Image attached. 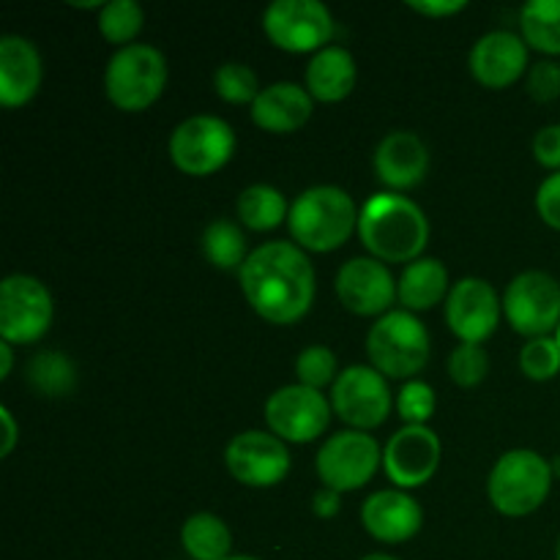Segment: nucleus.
Listing matches in <instances>:
<instances>
[{
	"label": "nucleus",
	"instance_id": "obj_10",
	"mask_svg": "<svg viewBox=\"0 0 560 560\" xmlns=\"http://www.w3.org/2000/svg\"><path fill=\"white\" fill-rule=\"evenodd\" d=\"M503 315L523 337H552L560 328V282L545 271H525L503 293Z\"/></svg>",
	"mask_w": 560,
	"mask_h": 560
},
{
	"label": "nucleus",
	"instance_id": "obj_34",
	"mask_svg": "<svg viewBox=\"0 0 560 560\" xmlns=\"http://www.w3.org/2000/svg\"><path fill=\"white\" fill-rule=\"evenodd\" d=\"M490 372V359H487L481 345H459L448 355V377L457 383L459 388H474Z\"/></svg>",
	"mask_w": 560,
	"mask_h": 560
},
{
	"label": "nucleus",
	"instance_id": "obj_44",
	"mask_svg": "<svg viewBox=\"0 0 560 560\" xmlns=\"http://www.w3.org/2000/svg\"><path fill=\"white\" fill-rule=\"evenodd\" d=\"M552 474H556V476H560V457H556V459H552Z\"/></svg>",
	"mask_w": 560,
	"mask_h": 560
},
{
	"label": "nucleus",
	"instance_id": "obj_27",
	"mask_svg": "<svg viewBox=\"0 0 560 560\" xmlns=\"http://www.w3.org/2000/svg\"><path fill=\"white\" fill-rule=\"evenodd\" d=\"M27 383L42 397H69L77 386V366L69 355L58 350H44L27 361Z\"/></svg>",
	"mask_w": 560,
	"mask_h": 560
},
{
	"label": "nucleus",
	"instance_id": "obj_29",
	"mask_svg": "<svg viewBox=\"0 0 560 560\" xmlns=\"http://www.w3.org/2000/svg\"><path fill=\"white\" fill-rule=\"evenodd\" d=\"M202 255L213 268L222 271H233V268H244L246 262V238L241 228L230 219H217L202 233Z\"/></svg>",
	"mask_w": 560,
	"mask_h": 560
},
{
	"label": "nucleus",
	"instance_id": "obj_25",
	"mask_svg": "<svg viewBox=\"0 0 560 560\" xmlns=\"http://www.w3.org/2000/svg\"><path fill=\"white\" fill-rule=\"evenodd\" d=\"M180 545L191 560H228L233 550V534L222 517L197 512L180 528Z\"/></svg>",
	"mask_w": 560,
	"mask_h": 560
},
{
	"label": "nucleus",
	"instance_id": "obj_39",
	"mask_svg": "<svg viewBox=\"0 0 560 560\" xmlns=\"http://www.w3.org/2000/svg\"><path fill=\"white\" fill-rule=\"evenodd\" d=\"M408 9L421 16L441 20V16L459 14V11L468 9V3H465V0H408Z\"/></svg>",
	"mask_w": 560,
	"mask_h": 560
},
{
	"label": "nucleus",
	"instance_id": "obj_8",
	"mask_svg": "<svg viewBox=\"0 0 560 560\" xmlns=\"http://www.w3.org/2000/svg\"><path fill=\"white\" fill-rule=\"evenodd\" d=\"M52 295L47 284L27 273H11L0 284V339L33 345L52 326Z\"/></svg>",
	"mask_w": 560,
	"mask_h": 560
},
{
	"label": "nucleus",
	"instance_id": "obj_24",
	"mask_svg": "<svg viewBox=\"0 0 560 560\" xmlns=\"http://www.w3.org/2000/svg\"><path fill=\"white\" fill-rule=\"evenodd\" d=\"M448 271L435 257H419L397 279V301L408 312H427L448 299Z\"/></svg>",
	"mask_w": 560,
	"mask_h": 560
},
{
	"label": "nucleus",
	"instance_id": "obj_23",
	"mask_svg": "<svg viewBox=\"0 0 560 560\" xmlns=\"http://www.w3.org/2000/svg\"><path fill=\"white\" fill-rule=\"evenodd\" d=\"M355 88V58L345 47H326L306 66V91L317 102H342Z\"/></svg>",
	"mask_w": 560,
	"mask_h": 560
},
{
	"label": "nucleus",
	"instance_id": "obj_11",
	"mask_svg": "<svg viewBox=\"0 0 560 560\" xmlns=\"http://www.w3.org/2000/svg\"><path fill=\"white\" fill-rule=\"evenodd\" d=\"M392 405L394 397L388 377L381 375L375 366H348L339 372L337 383L331 386L334 413L359 432L381 427L392 413Z\"/></svg>",
	"mask_w": 560,
	"mask_h": 560
},
{
	"label": "nucleus",
	"instance_id": "obj_47",
	"mask_svg": "<svg viewBox=\"0 0 560 560\" xmlns=\"http://www.w3.org/2000/svg\"><path fill=\"white\" fill-rule=\"evenodd\" d=\"M556 339H558V345H560V328L556 331Z\"/></svg>",
	"mask_w": 560,
	"mask_h": 560
},
{
	"label": "nucleus",
	"instance_id": "obj_40",
	"mask_svg": "<svg viewBox=\"0 0 560 560\" xmlns=\"http://www.w3.org/2000/svg\"><path fill=\"white\" fill-rule=\"evenodd\" d=\"M339 509H342V492L331 490V487H320L315 492V498H312V512L320 520L337 517Z\"/></svg>",
	"mask_w": 560,
	"mask_h": 560
},
{
	"label": "nucleus",
	"instance_id": "obj_1",
	"mask_svg": "<svg viewBox=\"0 0 560 560\" xmlns=\"http://www.w3.org/2000/svg\"><path fill=\"white\" fill-rule=\"evenodd\" d=\"M238 273L246 301L262 320L290 326L312 310L317 279L299 244L271 241L257 246Z\"/></svg>",
	"mask_w": 560,
	"mask_h": 560
},
{
	"label": "nucleus",
	"instance_id": "obj_33",
	"mask_svg": "<svg viewBox=\"0 0 560 560\" xmlns=\"http://www.w3.org/2000/svg\"><path fill=\"white\" fill-rule=\"evenodd\" d=\"M520 370L536 383L552 381L560 372V345L556 337L528 339L520 350Z\"/></svg>",
	"mask_w": 560,
	"mask_h": 560
},
{
	"label": "nucleus",
	"instance_id": "obj_31",
	"mask_svg": "<svg viewBox=\"0 0 560 560\" xmlns=\"http://www.w3.org/2000/svg\"><path fill=\"white\" fill-rule=\"evenodd\" d=\"M295 377H299L301 386H310L315 392L334 386L339 377L334 350L326 345H310V348L301 350L299 359H295Z\"/></svg>",
	"mask_w": 560,
	"mask_h": 560
},
{
	"label": "nucleus",
	"instance_id": "obj_21",
	"mask_svg": "<svg viewBox=\"0 0 560 560\" xmlns=\"http://www.w3.org/2000/svg\"><path fill=\"white\" fill-rule=\"evenodd\" d=\"M427 170H430V151L413 131H392L375 148V173L388 189H413L424 180Z\"/></svg>",
	"mask_w": 560,
	"mask_h": 560
},
{
	"label": "nucleus",
	"instance_id": "obj_15",
	"mask_svg": "<svg viewBox=\"0 0 560 560\" xmlns=\"http://www.w3.org/2000/svg\"><path fill=\"white\" fill-rule=\"evenodd\" d=\"M503 301L487 279L465 277L446 299V323L463 345H481L501 326Z\"/></svg>",
	"mask_w": 560,
	"mask_h": 560
},
{
	"label": "nucleus",
	"instance_id": "obj_5",
	"mask_svg": "<svg viewBox=\"0 0 560 560\" xmlns=\"http://www.w3.org/2000/svg\"><path fill=\"white\" fill-rule=\"evenodd\" d=\"M366 355L381 375L416 381L430 361V334L413 312L392 310L366 334Z\"/></svg>",
	"mask_w": 560,
	"mask_h": 560
},
{
	"label": "nucleus",
	"instance_id": "obj_6",
	"mask_svg": "<svg viewBox=\"0 0 560 560\" xmlns=\"http://www.w3.org/2000/svg\"><path fill=\"white\" fill-rule=\"evenodd\" d=\"M167 85V58L151 44L120 47L104 69V93L120 113H142Z\"/></svg>",
	"mask_w": 560,
	"mask_h": 560
},
{
	"label": "nucleus",
	"instance_id": "obj_16",
	"mask_svg": "<svg viewBox=\"0 0 560 560\" xmlns=\"http://www.w3.org/2000/svg\"><path fill=\"white\" fill-rule=\"evenodd\" d=\"M441 438L427 424H405L383 448V468L399 490L424 487L441 468Z\"/></svg>",
	"mask_w": 560,
	"mask_h": 560
},
{
	"label": "nucleus",
	"instance_id": "obj_43",
	"mask_svg": "<svg viewBox=\"0 0 560 560\" xmlns=\"http://www.w3.org/2000/svg\"><path fill=\"white\" fill-rule=\"evenodd\" d=\"M361 560H399V558L386 556V552H372V556H366V558H361Z\"/></svg>",
	"mask_w": 560,
	"mask_h": 560
},
{
	"label": "nucleus",
	"instance_id": "obj_45",
	"mask_svg": "<svg viewBox=\"0 0 560 560\" xmlns=\"http://www.w3.org/2000/svg\"><path fill=\"white\" fill-rule=\"evenodd\" d=\"M228 560H260V558H255V556H230Z\"/></svg>",
	"mask_w": 560,
	"mask_h": 560
},
{
	"label": "nucleus",
	"instance_id": "obj_4",
	"mask_svg": "<svg viewBox=\"0 0 560 560\" xmlns=\"http://www.w3.org/2000/svg\"><path fill=\"white\" fill-rule=\"evenodd\" d=\"M552 463L530 448H512L490 470L487 495L503 517H528L550 498Z\"/></svg>",
	"mask_w": 560,
	"mask_h": 560
},
{
	"label": "nucleus",
	"instance_id": "obj_41",
	"mask_svg": "<svg viewBox=\"0 0 560 560\" xmlns=\"http://www.w3.org/2000/svg\"><path fill=\"white\" fill-rule=\"evenodd\" d=\"M0 421H3V443H0V457H9L14 452L16 441H20V430H16L14 413L9 408H0Z\"/></svg>",
	"mask_w": 560,
	"mask_h": 560
},
{
	"label": "nucleus",
	"instance_id": "obj_28",
	"mask_svg": "<svg viewBox=\"0 0 560 560\" xmlns=\"http://www.w3.org/2000/svg\"><path fill=\"white\" fill-rule=\"evenodd\" d=\"M520 31L528 47L560 55V0H530L520 11Z\"/></svg>",
	"mask_w": 560,
	"mask_h": 560
},
{
	"label": "nucleus",
	"instance_id": "obj_30",
	"mask_svg": "<svg viewBox=\"0 0 560 560\" xmlns=\"http://www.w3.org/2000/svg\"><path fill=\"white\" fill-rule=\"evenodd\" d=\"M142 22L145 11L137 0H109L98 9V31L109 44L129 47V42H135L137 33L142 31Z\"/></svg>",
	"mask_w": 560,
	"mask_h": 560
},
{
	"label": "nucleus",
	"instance_id": "obj_14",
	"mask_svg": "<svg viewBox=\"0 0 560 560\" xmlns=\"http://www.w3.org/2000/svg\"><path fill=\"white\" fill-rule=\"evenodd\" d=\"M224 463L235 481L255 490L277 487L290 474V452L284 441L262 430L238 432L224 448Z\"/></svg>",
	"mask_w": 560,
	"mask_h": 560
},
{
	"label": "nucleus",
	"instance_id": "obj_22",
	"mask_svg": "<svg viewBox=\"0 0 560 560\" xmlns=\"http://www.w3.org/2000/svg\"><path fill=\"white\" fill-rule=\"evenodd\" d=\"M315 98L299 82H273L252 104V120L271 135H293L312 118Z\"/></svg>",
	"mask_w": 560,
	"mask_h": 560
},
{
	"label": "nucleus",
	"instance_id": "obj_12",
	"mask_svg": "<svg viewBox=\"0 0 560 560\" xmlns=\"http://www.w3.org/2000/svg\"><path fill=\"white\" fill-rule=\"evenodd\" d=\"M381 465L383 452L377 441L359 430H348L328 438L315 459L323 487H331L337 492L361 490L366 481H372Z\"/></svg>",
	"mask_w": 560,
	"mask_h": 560
},
{
	"label": "nucleus",
	"instance_id": "obj_42",
	"mask_svg": "<svg viewBox=\"0 0 560 560\" xmlns=\"http://www.w3.org/2000/svg\"><path fill=\"white\" fill-rule=\"evenodd\" d=\"M11 370H14V345L0 339V381H9Z\"/></svg>",
	"mask_w": 560,
	"mask_h": 560
},
{
	"label": "nucleus",
	"instance_id": "obj_2",
	"mask_svg": "<svg viewBox=\"0 0 560 560\" xmlns=\"http://www.w3.org/2000/svg\"><path fill=\"white\" fill-rule=\"evenodd\" d=\"M361 244L381 262H413L430 241L427 213L410 197L381 191L364 202L359 217Z\"/></svg>",
	"mask_w": 560,
	"mask_h": 560
},
{
	"label": "nucleus",
	"instance_id": "obj_37",
	"mask_svg": "<svg viewBox=\"0 0 560 560\" xmlns=\"http://www.w3.org/2000/svg\"><path fill=\"white\" fill-rule=\"evenodd\" d=\"M536 211L550 224L552 230H560V173L547 175L536 191Z\"/></svg>",
	"mask_w": 560,
	"mask_h": 560
},
{
	"label": "nucleus",
	"instance_id": "obj_32",
	"mask_svg": "<svg viewBox=\"0 0 560 560\" xmlns=\"http://www.w3.org/2000/svg\"><path fill=\"white\" fill-rule=\"evenodd\" d=\"M213 91L230 104H255L262 88L246 63H224L213 74Z\"/></svg>",
	"mask_w": 560,
	"mask_h": 560
},
{
	"label": "nucleus",
	"instance_id": "obj_7",
	"mask_svg": "<svg viewBox=\"0 0 560 560\" xmlns=\"http://www.w3.org/2000/svg\"><path fill=\"white\" fill-rule=\"evenodd\" d=\"M235 153V131L217 115H191L170 135V159L175 167L195 178L222 170Z\"/></svg>",
	"mask_w": 560,
	"mask_h": 560
},
{
	"label": "nucleus",
	"instance_id": "obj_13",
	"mask_svg": "<svg viewBox=\"0 0 560 560\" xmlns=\"http://www.w3.org/2000/svg\"><path fill=\"white\" fill-rule=\"evenodd\" d=\"M331 405L320 392L310 386H282L268 397L266 424L268 432L284 443H312L328 430Z\"/></svg>",
	"mask_w": 560,
	"mask_h": 560
},
{
	"label": "nucleus",
	"instance_id": "obj_38",
	"mask_svg": "<svg viewBox=\"0 0 560 560\" xmlns=\"http://www.w3.org/2000/svg\"><path fill=\"white\" fill-rule=\"evenodd\" d=\"M534 156L541 167L560 173V124H550L536 131Z\"/></svg>",
	"mask_w": 560,
	"mask_h": 560
},
{
	"label": "nucleus",
	"instance_id": "obj_36",
	"mask_svg": "<svg viewBox=\"0 0 560 560\" xmlns=\"http://www.w3.org/2000/svg\"><path fill=\"white\" fill-rule=\"evenodd\" d=\"M528 93L541 104L560 98V63L558 60H539L536 66H530Z\"/></svg>",
	"mask_w": 560,
	"mask_h": 560
},
{
	"label": "nucleus",
	"instance_id": "obj_20",
	"mask_svg": "<svg viewBox=\"0 0 560 560\" xmlns=\"http://www.w3.org/2000/svg\"><path fill=\"white\" fill-rule=\"evenodd\" d=\"M44 80L42 55L25 36L5 33L0 38V102L16 109L31 102Z\"/></svg>",
	"mask_w": 560,
	"mask_h": 560
},
{
	"label": "nucleus",
	"instance_id": "obj_26",
	"mask_svg": "<svg viewBox=\"0 0 560 560\" xmlns=\"http://www.w3.org/2000/svg\"><path fill=\"white\" fill-rule=\"evenodd\" d=\"M235 211H238L241 222L249 230H257V233L279 228V224L288 222L290 217V206L288 200H284V195L268 184L246 186L238 195Z\"/></svg>",
	"mask_w": 560,
	"mask_h": 560
},
{
	"label": "nucleus",
	"instance_id": "obj_3",
	"mask_svg": "<svg viewBox=\"0 0 560 560\" xmlns=\"http://www.w3.org/2000/svg\"><path fill=\"white\" fill-rule=\"evenodd\" d=\"M361 211L339 186H312L290 206L288 228L295 244L306 252H334L359 230Z\"/></svg>",
	"mask_w": 560,
	"mask_h": 560
},
{
	"label": "nucleus",
	"instance_id": "obj_46",
	"mask_svg": "<svg viewBox=\"0 0 560 560\" xmlns=\"http://www.w3.org/2000/svg\"><path fill=\"white\" fill-rule=\"evenodd\" d=\"M556 558L560 560V539H558V550H556Z\"/></svg>",
	"mask_w": 560,
	"mask_h": 560
},
{
	"label": "nucleus",
	"instance_id": "obj_19",
	"mask_svg": "<svg viewBox=\"0 0 560 560\" xmlns=\"http://www.w3.org/2000/svg\"><path fill=\"white\" fill-rule=\"evenodd\" d=\"M361 523L372 539L383 545H402L419 534L424 512L408 492L377 490L361 506Z\"/></svg>",
	"mask_w": 560,
	"mask_h": 560
},
{
	"label": "nucleus",
	"instance_id": "obj_18",
	"mask_svg": "<svg viewBox=\"0 0 560 560\" xmlns=\"http://www.w3.org/2000/svg\"><path fill=\"white\" fill-rule=\"evenodd\" d=\"M470 74L485 88L501 91L514 85L528 66V44L512 31H490L470 49Z\"/></svg>",
	"mask_w": 560,
	"mask_h": 560
},
{
	"label": "nucleus",
	"instance_id": "obj_17",
	"mask_svg": "<svg viewBox=\"0 0 560 560\" xmlns=\"http://www.w3.org/2000/svg\"><path fill=\"white\" fill-rule=\"evenodd\" d=\"M337 295L342 306L361 317H383L397 299V282L386 262L375 257H353L337 273Z\"/></svg>",
	"mask_w": 560,
	"mask_h": 560
},
{
	"label": "nucleus",
	"instance_id": "obj_35",
	"mask_svg": "<svg viewBox=\"0 0 560 560\" xmlns=\"http://www.w3.org/2000/svg\"><path fill=\"white\" fill-rule=\"evenodd\" d=\"M435 392L424 381H408L397 394V413L405 424H427L435 413Z\"/></svg>",
	"mask_w": 560,
	"mask_h": 560
},
{
	"label": "nucleus",
	"instance_id": "obj_9",
	"mask_svg": "<svg viewBox=\"0 0 560 560\" xmlns=\"http://www.w3.org/2000/svg\"><path fill=\"white\" fill-rule=\"evenodd\" d=\"M262 31L284 52H320L334 36V16L320 0H273L262 14Z\"/></svg>",
	"mask_w": 560,
	"mask_h": 560
}]
</instances>
